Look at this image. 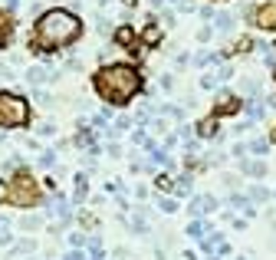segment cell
Here are the masks:
<instances>
[{
  "label": "cell",
  "instance_id": "6da1fadb",
  "mask_svg": "<svg viewBox=\"0 0 276 260\" xmlns=\"http://www.w3.org/2000/svg\"><path fill=\"white\" fill-rule=\"evenodd\" d=\"M79 36H82V20H79L69 7H53V10H43V14L36 16L30 50L33 53L66 50V46H72Z\"/></svg>",
  "mask_w": 276,
  "mask_h": 260
},
{
  "label": "cell",
  "instance_id": "7a4b0ae2",
  "mask_svg": "<svg viewBox=\"0 0 276 260\" xmlns=\"http://www.w3.org/2000/svg\"><path fill=\"white\" fill-rule=\"evenodd\" d=\"M92 86H95V92H99L102 102L128 106L135 96L145 89V79H142V72H138V66H132V63H109V66H102V70L95 72Z\"/></svg>",
  "mask_w": 276,
  "mask_h": 260
},
{
  "label": "cell",
  "instance_id": "3957f363",
  "mask_svg": "<svg viewBox=\"0 0 276 260\" xmlns=\"http://www.w3.org/2000/svg\"><path fill=\"white\" fill-rule=\"evenodd\" d=\"M30 126V102L20 92H0V128Z\"/></svg>",
  "mask_w": 276,
  "mask_h": 260
},
{
  "label": "cell",
  "instance_id": "277c9868",
  "mask_svg": "<svg viewBox=\"0 0 276 260\" xmlns=\"http://www.w3.org/2000/svg\"><path fill=\"white\" fill-rule=\"evenodd\" d=\"M3 204H13V208H30V204H39V188L26 172L13 174L3 188Z\"/></svg>",
  "mask_w": 276,
  "mask_h": 260
},
{
  "label": "cell",
  "instance_id": "5b68a950",
  "mask_svg": "<svg viewBox=\"0 0 276 260\" xmlns=\"http://www.w3.org/2000/svg\"><path fill=\"white\" fill-rule=\"evenodd\" d=\"M250 20L260 30H276V4H263V7L250 10Z\"/></svg>",
  "mask_w": 276,
  "mask_h": 260
},
{
  "label": "cell",
  "instance_id": "8992f818",
  "mask_svg": "<svg viewBox=\"0 0 276 260\" xmlns=\"http://www.w3.org/2000/svg\"><path fill=\"white\" fill-rule=\"evenodd\" d=\"M217 204H221V201H217L214 194H197V198H191V201H188V211H191V218L197 221V218H204V214H211Z\"/></svg>",
  "mask_w": 276,
  "mask_h": 260
},
{
  "label": "cell",
  "instance_id": "52a82bcc",
  "mask_svg": "<svg viewBox=\"0 0 276 260\" xmlns=\"http://www.w3.org/2000/svg\"><path fill=\"white\" fill-rule=\"evenodd\" d=\"M26 82H30V86H43V82H53V79H56V72L53 70H49V66H30V70H26Z\"/></svg>",
  "mask_w": 276,
  "mask_h": 260
},
{
  "label": "cell",
  "instance_id": "ba28073f",
  "mask_svg": "<svg viewBox=\"0 0 276 260\" xmlns=\"http://www.w3.org/2000/svg\"><path fill=\"white\" fill-rule=\"evenodd\" d=\"M194 132L201 135V138H217V135H221V122H217V116H207L194 126Z\"/></svg>",
  "mask_w": 276,
  "mask_h": 260
},
{
  "label": "cell",
  "instance_id": "9c48e42d",
  "mask_svg": "<svg viewBox=\"0 0 276 260\" xmlns=\"http://www.w3.org/2000/svg\"><path fill=\"white\" fill-rule=\"evenodd\" d=\"M240 172H244L247 178H263V174H267V162H263V158H244V162H240Z\"/></svg>",
  "mask_w": 276,
  "mask_h": 260
},
{
  "label": "cell",
  "instance_id": "30bf717a",
  "mask_svg": "<svg viewBox=\"0 0 276 260\" xmlns=\"http://www.w3.org/2000/svg\"><path fill=\"white\" fill-rule=\"evenodd\" d=\"M237 109H244V99H240V96H227V92H224L221 102H217V109H214V116H230V112H237Z\"/></svg>",
  "mask_w": 276,
  "mask_h": 260
},
{
  "label": "cell",
  "instance_id": "8fae6325",
  "mask_svg": "<svg viewBox=\"0 0 276 260\" xmlns=\"http://www.w3.org/2000/svg\"><path fill=\"white\" fill-rule=\"evenodd\" d=\"M10 40H13V16L0 10V50H7Z\"/></svg>",
  "mask_w": 276,
  "mask_h": 260
},
{
  "label": "cell",
  "instance_id": "7c38bea8",
  "mask_svg": "<svg viewBox=\"0 0 276 260\" xmlns=\"http://www.w3.org/2000/svg\"><path fill=\"white\" fill-rule=\"evenodd\" d=\"M227 204H230V208H240V211H244L247 218H257V204H253V201H250L247 194H237V191H234V194L227 198Z\"/></svg>",
  "mask_w": 276,
  "mask_h": 260
},
{
  "label": "cell",
  "instance_id": "4fadbf2b",
  "mask_svg": "<svg viewBox=\"0 0 276 260\" xmlns=\"http://www.w3.org/2000/svg\"><path fill=\"white\" fill-rule=\"evenodd\" d=\"M267 148H270V138H267V135H257V138L247 142V152H250L253 158H263V155H267Z\"/></svg>",
  "mask_w": 276,
  "mask_h": 260
},
{
  "label": "cell",
  "instance_id": "5bb4252c",
  "mask_svg": "<svg viewBox=\"0 0 276 260\" xmlns=\"http://www.w3.org/2000/svg\"><path fill=\"white\" fill-rule=\"evenodd\" d=\"M171 191H174L178 198H188L191 191H194V178H191V174H181V178H174Z\"/></svg>",
  "mask_w": 276,
  "mask_h": 260
},
{
  "label": "cell",
  "instance_id": "9a60e30c",
  "mask_svg": "<svg viewBox=\"0 0 276 260\" xmlns=\"http://www.w3.org/2000/svg\"><path fill=\"white\" fill-rule=\"evenodd\" d=\"M72 182H76V191H72V201H82V198L89 194V174H86V172H79L76 178H72Z\"/></svg>",
  "mask_w": 276,
  "mask_h": 260
},
{
  "label": "cell",
  "instance_id": "2e32d148",
  "mask_svg": "<svg viewBox=\"0 0 276 260\" xmlns=\"http://www.w3.org/2000/svg\"><path fill=\"white\" fill-rule=\"evenodd\" d=\"M39 228H43V214H23L20 218V230H26V234H33Z\"/></svg>",
  "mask_w": 276,
  "mask_h": 260
},
{
  "label": "cell",
  "instance_id": "e0dca14e",
  "mask_svg": "<svg viewBox=\"0 0 276 260\" xmlns=\"http://www.w3.org/2000/svg\"><path fill=\"white\" fill-rule=\"evenodd\" d=\"M145 214H148V211H145V208H138V214H135L132 224H128V228H132V234H138V237L148 234V221H145Z\"/></svg>",
  "mask_w": 276,
  "mask_h": 260
},
{
  "label": "cell",
  "instance_id": "ac0fdd59",
  "mask_svg": "<svg viewBox=\"0 0 276 260\" xmlns=\"http://www.w3.org/2000/svg\"><path fill=\"white\" fill-rule=\"evenodd\" d=\"M214 30L230 33L234 30V14H214Z\"/></svg>",
  "mask_w": 276,
  "mask_h": 260
},
{
  "label": "cell",
  "instance_id": "d6986e66",
  "mask_svg": "<svg viewBox=\"0 0 276 260\" xmlns=\"http://www.w3.org/2000/svg\"><path fill=\"white\" fill-rule=\"evenodd\" d=\"M247 198H250L253 204H263V201H270V188H263V184H253V188L247 191Z\"/></svg>",
  "mask_w": 276,
  "mask_h": 260
},
{
  "label": "cell",
  "instance_id": "ffe728a7",
  "mask_svg": "<svg viewBox=\"0 0 276 260\" xmlns=\"http://www.w3.org/2000/svg\"><path fill=\"white\" fill-rule=\"evenodd\" d=\"M204 234H207V224H204V218H197V221H191V224H188V237L201 240Z\"/></svg>",
  "mask_w": 276,
  "mask_h": 260
},
{
  "label": "cell",
  "instance_id": "44dd1931",
  "mask_svg": "<svg viewBox=\"0 0 276 260\" xmlns=\"http://www.w3.org/2000/svg\"><path fill=\"white\" fill-rule=\"evenodd\" d=\"M155 208H158V211H165V214H174V211H178V201H174V198H158Z\"/></svg>",
  "mask_w": 276,
  "mask_h": 260
},
{
  "label": "cell",
  "instance_id": "7402d4cb",
  "mask_svg": "<svg viewBox=\"0 0 276 260\" xmlns=\"http://www.w3.org/2000/svg\"><path fill=\"white\" fill-rule=\"evenodd\" d=\"M214 86H221L217 70H211V72H204V76H201V89H214Z\"/></svg>",
  "mask_w": 276,
  "mask_h": 260
},
{
  "label": "cell",
  "instance_id": "603a6c76",
  "mask_svg": "<svg viewBox=\"0 0 276 260\" xmlns=\"http://www.w3.org/2000/svg\"><path fill=\"white\" fill-rule=\"evenodd\" d=\"M132 40H135V33H132V30H128V26H122V30H118V33H115V43H122V46H128V50H132V46H135Z\"/></svg>",
  "mask_w": 276,
  "mask_h": 260
},
{
  "label": "cell",
  "instance_id": "cb8c5ba5",
  "mask_svg": "<svg viewBox=\"0 0 276 260\" xmlns=\"http://www.w3.org/2000/svg\"><path fill=\"white\" fill-rule=\"evenodd\" d=\"M33 96H36V102H39V106H43V109H49V106H53V102H56V99H53V96H49V92H46V89H33Z\"/></svg>",
  "mask_w": 276,
  "mask_h": 260
},
{
  "label": "cell",
  "instance_id": "d4e9b609",
  "mask_svg": "<svg viewBox=\"0 0 276 260\" xmlns=\"http://www.w3.org/2000/svg\"><path fill=\"white\" fill-rule=\"evenodd\" d=\"M230 155H234L237 162H244V158H250V152H247V142H234V148H230Z\"/></svg>",
  "mask_w": 276,
  "mask_h": 260
},
{
  "label": "cell",
  "instance_id": "484cf974",
  "mask_svg": "<svg viewBox=\"0 0 276 260\" xmlns=\"http://www.w3.org/2000/svg\"><path fill=\"white\" fill-rule=\"evenodd\" d=\"M7 244H13V234H10L7 221H0V247H7Z\"/></svg>",
  "mask_w": 276,
  "mask_h": 260
},
{
  "label": "cell",
  "instance_id": "4316f807",
  "mask_svg": "<svg viewBox=\"0 0 276 260\" xmlns=\"http://www.w3.org/2000/svg\"><path fill=\"white\" fill-rule=\"evenodd\" d=\"M39 165H43V168H56V152L46 148L43 155H39Z\"/></svg>",
  "mask_w": 276,
  "mask_h": 260
},
{
  "label": "cell",
  "instance_id": "83f0119b",
  "mask_svg": "<svg viewBox=\"0 0 276 260\" xmlns=\"http://www.w3.org/2000/svg\"><path fill=\"white\" fill-rule=\"evenodd\" d=\"M33 250H36L33 240H20V244H13V254H33Z\"/></svg>",
  "mask_w": 276,
  "mask_h": 260
},
{
  "label": "cell",
  "instance_id": "f1b7e54d",
  "mask_svg": "<svg viewBox=\"0 0 276 260\" xmlns=\"http://www.w3.org/2000/svg\"><path fill=\"white\" fill-rule=\"evenodd\" d=\"M63 260H89V254L86 250H82V247H72V250L69 254H66V257Z\"/></svg>",
  "mask_w": 276,
  "mask_h": 260
},
{
  "label": "cell",
  "instance_id": "f546056e",
  "mask_svg": "<svg viewBox=\"0 0 276 260\" xmlns=\"http://www.w3.org/2000/svg\"><path fill=\"white\" fill-rule=\"evenodd\" d=\"M155 188L158 191H171V178H168V174H158V178H155Z\"/></svg>",
  "mask_w": 276,
  "mask_h": 260
},
{
  "label": "cell",
  "instance_id": "4dcf8cb0",
  "mask_svg": "<svg viewBox=\"0 0 276 260\" xmlns=\"http://www.w3.org/2000/svg\"><path fill=\"white\" fill-rule=\"evenodd\" d=\"M86 240H89V234H69V244L72 247H86Z\"/></svg>",
  "mask_w": 276,
  "mask_h": 260
},
{
  "label": "cell",
  "instance_id": "1f68e13d",
  "mask_svg": "<svg viewBox=\"0 0 276 260\" xmlns=\"http://www.w3.org/2000/svg\"><path fill=\"white\" fill-rule=\"evenodd\" d=\"M39 135H43V138L56 135V126H53V122H43V126H39Z\"/></svg>",
  "mask_w": 276,
  "mask_h": 260
},
{
  "label": "cell",
  "instance_id": "d6a6232c",
  "mask_svg": "<svg viewBox=\"0 0 276 260\" xmlns=\"http://www.w3.org/2000/svg\"><path fill=\"white\" fill-rule=\"evenodd\" d=\"M211 26H201V30H197V40H201V43H207V40H211Z\"/></svg>",
  "mask_w": 276,
  "mask_h": 260
},
{
  "label": "cell",
  "instance_id": "836d02e7",
  "mask_svg": "<svg viewBox=\"0 0 276 260\" xmlns=\"http://www.w3.org/2000/svg\"><path fill=\"white\" fill-rule=\"evenodd\" d=\"M122 155V148H118V142H109V158H118Z\"/></svg>",
  "mask_w": 276,
  "mask_h": 260
},
{
  "label": "cell",
  "instance_id": "e575fe53",
  "mask_svg": "<svg viewBox=\"0 0 276 260\" xmlns=\"http://www.w3.org/2000/svg\"><path fill=\"white\" fill-rule=\"evenodd\" d=\"M201 16H204V20H214V7H201Z\"/></svg>",
  "mask_w": 276,
  "mask_h": 260
},
{
  "label": "cell",
  "instance_id": "d590c367",
  "mask_svg": "<svg viewBox=\"0 0 276 260\" xmlns=\"http://www.w3.org/2000/svg\"><path fill=\"white\" fill-rule=\"evenodd\" d=\"M3 4H7V10H16V7H20V0H3Z\"/></svg>",
  "mask_w": 276,
  "mask_h": 260
},
{
  "label": "cell",
  "instance_id": "8d00e7d4",
  "mask_svg": "<svg viewBox=\"0 0 276 260\" xmlns=\"http://www.w3.org/2000/svg\"><path fill=\"white\" fill-rule=\"evenodd\" d=\"M122 4H125L128 10H132V7H138V0H122Z\"/></svg>",
  "mask_w": 276,
  "mask_h": 260
},
{
  "label": "cell",
  "instance_id": "74e56055",
  "mask_svg": "<svg viewBox=\"0 0 276 260\" xmlns=\"http://www.w3.org/2000/svg\"><path fill=\"white\" fill-rule=\"evenodd\" d=\"M270 145H276V128H273V132H270Z\"/></svg>",
  "mask_w": 276,
  "mask_h": 260
},
{
  "label": "cell",
  "instance_id": "f35d334b",
  "mask_svg": "<svg viewBox=\"0 0 276 260\" xmlns=\"http://www.w3.org/2000/svg\"><path fill=\"white\" fill-rule=\"evenodd\" d=\"M237 260H250V257H237Z\"/></svg>",
  "mask_w": 276,
  "mask_h": 260
}]
</instances>
